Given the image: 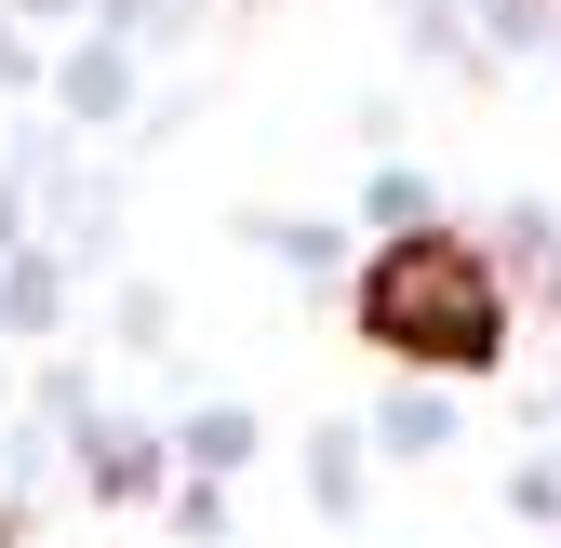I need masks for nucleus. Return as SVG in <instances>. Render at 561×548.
<instances>
[{
	"instance_id": "obj_1",
	"label": "nucleus",
	"mask_w": 561,
	"mask_h": 548,
	"mask_svg": "<svg viewBox=\"0 0 561 548\" xmlns=\"http://www.w3.org/2000/svg\"><path fill=\"white\" fill-rule=\"evenodd\" d=\"M347 308H362V334L388 362H414V375H495L508 362V282H495V254L455 241V228L388 241Z\"/></svg>"
}]
</instances>
